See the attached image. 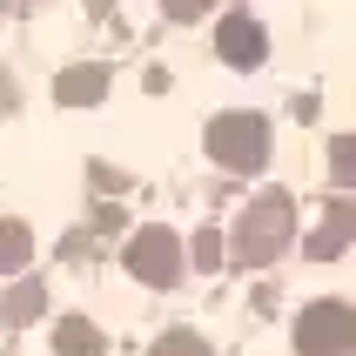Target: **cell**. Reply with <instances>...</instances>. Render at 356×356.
I'll list each match as a JSON object with an SVG mask.
<instances>
[{"mask_svg": "<svg viewBox=\"0 0 356 356\" xmlns=\"http://www.w3.org/2000/svg\"><path fill=\"white\" fill-rule=\"evenodd\" d=\"M95 88H101L95 74H67V81H60V95H67V101H88V95H95Z\"/></svg>", "mask_w": 356, "mask_h": 356, "instance_id": "1", "label": "cell"}, {"mask_svg": "<svg viewBox=\"0 0 356 356\" xmlns=\"http://www.w3.org/2000/svg\"><path fill=\"white\" fill-rule=\"evenodd\" d=\"M0 108H14V81L0 74Z\"/></svg>", "mask_w": 356, "mask_h": 356, "instance_id": "2", "label": "cell"}]
</instances>
